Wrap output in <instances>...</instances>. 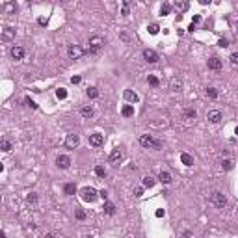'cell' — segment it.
I'll return each instance as SVG.
<instances>
[{
    "label": "cell",
    "instance_id": "obj_7",
    "mask_svg": "<svg viewBox=\"0 0 238 238\" xmlns=\"http://www.w3.org/2000/svg\"><path fill=\"white\" fill-rule=\"evenodd\" d=\"M78 143H80V136L78 134H69L65 138V147H67V149H76Z\"/></svg>",
    "mask_w": 238,
    "mask_h": 238
},
{
    "label": "cell",
    "instance_id": "obj_26",
    "mask_svg": "<svg viewBox=\"0 0 238 238\" xmlns=\"http://www.w3.org/2000/svg\"><path fill=\"white\" fill-rule=\"evenodd\" d=\"M155 183H156V180L153 179V177H149V175H147V177H143V186H145V188H153V186H155Z\"/></svg>",
    "mask_w": 238,
    "mask_h": 238
},
{
    "label": "cell",
    "instance_id": "obj_43",
    "mask_svg": "<svg viewBox=\"0 0 238 238\" xmlns=\"http://www.w3.org/2000/svg\"><path fill=\"white\" fill-rule=\"evenodd\" d=\"M37 23H39L41 26H47V23H48V19H47V17H39V19H37Z\"/></svg>",
    "mask_w": 238,
    "mask_h": 238
},
{
    "label": "cell",
    "instance_id": "obj_30",
    "mask_svg": "<svg viewBox=\"0 0 238 238\" xmlns=\"http://www.w3.org/2000/svg\"><path fill=\"white\" fill-rule=\"evenodd\" d=\"M24 104H26V106H30V108H34V110H37V108H39V106H37V102H36V101H32L30 97H26V99H24Z\"/></svg>",
    "mask_w": 238,
    "mask_h": 238
},
{
    "label": "cell",
    "instance_id": "obj_9",
    "mask_svg": "<svg viewBox=\"0 0 238 238\" xmlns=\"http://www.w3.org/2000/svg\"><path fill=\"white\" fill-rule=\"evenodd\" d=\"M56 166L61 167V169H67V167L71 166V156H67V155H58V158H56Z\"/></svg>",
    "mask_w": 238,
    "mask_h": 238
},
{
    "label": "cell",
    "instance_id": "obj_4",
    "mask_svg": "<svg viewBox=\"0 0 238 238\" xmlns=\"http://www.w3.org/2000/svg\"><path fill=\"white\" fill-rule=\"evenodd\" d=\"M210 203L216 207V208H225V205H227V197L223 195L221 192H212V195H210Z\"/></svg>",
    "mask_w": 238,
    "mask_h": 238
},
{
    "label": "cell",
    "instance_id": "obj_27",
    "mask_svg": "<svg viewBox=\"0 0 238 238\" xmlns=\"http://www.w3.org/2000/svg\"><path fill=\"white\" fill-rule=\"evenodd\" d=\"M0 147H2L4 153H9V151H11V142H8V139H2V142H0Z\"/></svg>",
    "mask_w": 238,
    "mask_h": 238
},
{
    "label": "cell",
    "instance_id": "obj_36",
    "mask_svg": "<svg viewBox=\"0 0 238 238\" xmlns=\"http://www.w3.org/2000/svg\"><path fill=\"white\" fill-rule=\"evenodd\" d=\"M56 97H58V99H65L67 97V91L64 88H60V89H56Z\"/></svg>",
    "mask_w": 238,
    "mask_h": 238
},
{
    "label": "cell",
    "instance_id": "obj_17",
    "mask_svg": "<svg viewBox=\"0 0 238 238\" xmlns=\"http://www.w3.org/2000/svg\"><path fill=\"white\" fill-rule=\"evenodd\" d=\"M108 160H110V164H115V162H119V160H121V151H119V149H114V151L110 153Z\"/></svg>",
    "mask_w": 238,
    "mask_h": 238
},
{
    "label": "cell",
    "instance_id": "obj_16",
    "mask_svg": "<svg viewBox=\"0 0 238 238\" xmlns=\"http://www.w3.org/2000/svg\"><path fill=\"white\" fill-rule=\"evenodd\" d=\"M104 214H108V216H114L115 214V205L114 203H110V201H104Z\"/></svg>",
    "mask_w": 238,
    "mask_h": 238
},
{
    "label": "cell",
    "instance_id": "obj_23",
    "mask_svg": "<svg viewBox=\"0 0 238 238\" xmlns=\"http://www.w3.org/2000/svg\"><path fill=\"white\" fill-rule=\"evenodd\" d=\"M80 114H82V117H86V119H89L93 115V108L91 106H84L82 110H80Z\"/></svg>",
    "mask_w": 238,
    "mask_h": 238
},
{
    "label": "cell",
    "instance_id": "obj_41",
    "mask_svg": "<svg viewBox=\"0 0 238 238\" xmlns=\"http://www.w3.org/2000/svg\"><path fill=\"white\" fill-rule=\"evenodd\" d=\"M134 195H136V197H142V195H143V188H142V186L134 188Z\"/></svg>",
    "mask_w": 238,
    "mask_h": 238
},
{
    "label": "cell",
    "instance_id": "obj_31",
    "mask_svg": "<svg viewBox=\"0 0 238 238\" xmlns=\"http://www.w3.org/2000/svg\"><path fill=\"white\" fill-rule=\"evenodd\" d=\"M147 82H149V84H151V86H153V88H156V86H158V84H160V80L156 78V76H155V74H149V78H147Z\"/></svg>",
    "mask_w": 238,
    "mask_h": 238
},
{
    "label": "cell",
    "instance_id": "obj_20",
    "mask_svg": "<svg viewBox=\"0 0 238 238\" xmlns=\"http://www.w3.org/2000/svg\"><path fill=\"white\" fill-rule=\"evenodd\" d=\"M180 162H183L184 166H192L193 164V158L188 155V153H183V155H180Z\"/></svg>",
    "mask_w": 238,
    "mask_h": 238
},
{
    "label": "cell",
    "instance_id": "obj_40",
    "mask_svg": "<svg viewBox=\"0 0 238 238\" xmlns=\"http://www.w3.org/2000/svg\"><path fill=\"white\" fill-rule=\"evenodd\" d=\"M26 201H28V203H36V201H37V195H36V193H28Z\"/></svg>",
    "mask_w": 238,
    "mask_h": 238
},
{
    "label": "cell",
    "instance_id": "obj_1",
    "mask_svg": "<svg viewBox=\"0 0 238 238\" xmlns=\"http://www.w3.org/2000/svg\"><path fill=\"white\" fill-rule=\"evenodd\" d=\"M139 145L145 147V149H155V151H158L160 147H162V142H160V139H155L151 134H143V136H139Z\"/></svg>",
    "mask_w": 238,
    "mask_h": 238
},
{
    "label": "cell",
    "instance_id": "obj_13",
    "mask_svg": "<svg viewBox=\"0 0 238 238\" xmlns=\"http://www.w3.org/2000/svg\"><path fill=\"white\" fill-rule=\"evenodd\" d=\"M221 67H223V64H221L220 58H210V60H208V69H212V71H220Z\"/></svg>",
    "mask_w": 238,
    "mask_h": 238
},
{
    "label": "cell",
    "instance_id": "obj_39",
    "mask_svg": "<svg viewBox=\"0 0 238 238\" xmlns=\"http://www.w3.org/2000/svg\"><path fill=\"white\" fill-rule=\"evenodd\" d=\"M231 64H233V65H238V52H233V54H231Z\"/></svg>",
    "mask_w": 238,
    "mask_h": 238
},
{
    "label": "cell",
    "instance_id": "obj_14",
    "mask_svg": "<svg viewBox=\"0 0 238 238\" xmlns=\"http://www.w3.org/2000/svg\"><path fill=\"white\" fill-rule=\"evenodd\" d=\"M158 180H160V183H162V184H169L171 183V173L169 171H160L158 173Z\"/></svg>",
    "mask_w": 238,
    "mask_h": 238
},
{
    "label": "cell",
    "instance_id": "obj_37",
    "mask_svg": "<svg viewBox=\"0 0 238 238\" xmlns=\"http://www.w3.org/2000/svg\"><path fill=\"white\" fill-rule=\"evenodd\" d=\"M119 37H121L125 43H130V37H128V34L127 32H119Z\"/></svg>",
    "mask_w": 238,
    "mask_h": 238
},
{
    "label": "cell",
    "instance_id": "obj_28",
    "mask_svg": "<svg viewBox=\"0 0 238 238\" xmlns=\"http://www.w3.org/2000/svg\"><path fill=\"white\" fill-rule=\"evenodd\" d=\"M147 30H149L151 36H156V34L160 32V26L158 24H149V26H147Z\"/></svg>",
    "mask_w": 238,
    "mask_h": 238
},
{
    "label": "cell",
    "instance_id": "obj_38",
    "mask_svg": "<svg viewBox=\"0 0 238 238\" xmlns=\"http://www.w3.org/2000/svg\"><path fill=\"white\" fill-rule=\"evenodd\" d=\"M128 6H130V2L127 0V2L123 4V9H121V15H128Z\"/></svg>",
    "mask_w": 238,
    "mask_h": 238
},
{
    "label": "cell",
    "instance_id": "obj_2",
    "mask_svg": "<svg viewBox=\"0 0 238 238\" xmlns=\"http://www.w3.org/2000/svg\"><path fill=\"white\" fill-rule=\"evenodd\" d=\"M80 197L86 201V203H93L97 197H99V192H97L95 188H91V186H86V188H82V190H80Z\"/></svg>",
    "mask_w": 238,
    "mask_h": 238
},
{
    "label": "cell",
    "instance_id": "obj_29",
    "mask_svg": "<svg viewBox=\"0 0 238 238\" xmlns=\"http://www.w3.org/2000/svg\"><path fill=\"white\" fill-rule=\"evenodd\" d=\"M169 11H171L169 4H162V6H160V15H169Z\"/></svg>",
    "mask_w": 238,
    "mask_h": 238
},
{
    "label": "cell",
    "instance_id": "obj_3",
    "mask_svg": "<svg viewBox=\"0 0 238 238\" xmlns=\"http://www.w3.org/2000/svg\"><path fill=\"white\" fill-rule=\"evenodd\" d=\"M102 47H104V39H102L101 36H93V37H89V48H88V52H89V54H97Z\"/></svg>",
    "mask_w": 238,
    "mask_h": 238
},
{
    "label": "cell",
    "instance_id": "obj_10",
    "mask_svg": "<svg viewBox=\"0 0 238 238\" xmlns=\"http://www.w3.org/2000/svg\"><path fill=\"white\" fill-rule=\"evenodd\" d=\"M89 145H93V147H101L104 143V136L99 134V132H95V134H89Z\"/></svg>",
    "mask_w": 238,
    "mask_h": 238
},
{
    "label": "cell",
    "instance_id": "obj_42",
    "mask_svg": "<svg viewBox=\"0 0 238 238\" xmlns=\"http://www.w3.org/2000/svg\"><path fill=\"white\" fill-rule=\"evenodd\" d=\"M218 45H220L221 48H225V47H229V41H227V39H223V37H221V39L218 41Z\"/></svg>",
    "mask_w": 238,
    "mask_h": 238
},
{
    "label": "cell",
    "instance_id": "obj_35",
    "mask_svg": "<svg viewBox=\"0 0 238 238\" xmlns=\"http://www.w3.org/2000/svg\"><path fill=\"white\" fill-rule=\"evenodd\" d=\"M95 175H97V177H104V175H106V169H104L102 166H97L95 167Z\"/></svg>",
    "mask_w": 238,
    "mask_h": 238
},
{
    "label": "cell",
    "instance_id": "obj_33",
    "mask_svg": "<svg viewBox=\"0 0 238 238\" xmlns=\"http://www.w3.org/2000/svg\"><path fill=\"white\" fill-rule=\"evenodd\" d=\"M207 95L210 97V99H218V91H216V88H207Z\"/></svg>",
    "mask_w": 238,
    "mask_h": 238
},
{
    "label": "cell",
    "instance_id": "obj_45",
    "mask_svg": "<svg viewBox=\"0 0 238 238\" xmlns=\"http://www.w3.org/2000/svg\"><path fill=\"white\" fill-rule=\"evenodd\" d=\"M99 197H102L104 201H106V197H108V192H106V190H101V192H99Z\"/></svg>",
    "mask_w": 238,
    "mask_h": 238
},
{
    "label": "cell",
    "instance_id": "obj_48",
    "mask_svg": "<svg viewBox=\"0 0 238 238\" xmlns=\"http://www.w3.org/2000/svg\"><path fill=\"white\" fill-rule=\"evenodd\" d=\"M234 134H238V127H236V128H234Z\"/></svg>",
    "mask_w": 238,
    "mask_h": 238
},
{
    "label": "cell",
    "instance_id": "obj_18",
    "mask_svg": "<svg viewBox=\"0 0 238 238\" xmlns=\"http://www.w3.org/2000/svg\"><path fill=\"white\" fill-rule=\"evenodd\" d=\"M121 114L125 117H132V115H134V106H132V104H125L123 110H121Z\"/></svg>",
    "mask_w": 238,
    "mask_h": 238
},
{
    "label": "cell",
    "instance_id": "obj_24",
    "mask_svg": "<svg viewBox=\"0 0 238 238\" xmlns=\"http://www.w3.org/2000/svg\"><path fill=\"white\" fill-rule=\"evenodd\" d=\"M171 89H173V91H180V89H183V82L177 80V78H173L171 80Z\"/></svg>",
    "mask_w": 238,
    "mask_h": 238
},
{
    "label": "cell",
    "instance_id": "obj_8",
    "mask_svg": "<svg viewBox=\"0 0 238 238\" xmlns=\"http://www.w3.org/2000/svg\"><path fill=\"white\" fill-rule=\"evenodd\" d=\"M9 54H11V58L15 60V61H19V60H23L24 58V54H26V50L23 47H19V45H15V47H11V50H9Z\"/></svg>",
    "mask_w": 238,
    "mask_h": 238
},
{
    "label": "cell",
    "instance_id": "obj_6",
    "mask_svg": "<svg viewBox=\"0 0 238 238\" xmlns=\"http://www.w3.org/2000/svg\"><path fill=\"white\" fill-rule=\"evenodd\" d=\"M67 54H69V58L78 60L80 56H84V48H80L78 45H69V48H67Z\"/></svg>",
    "mask_w": 238,
    "mask_h": 238
},
{
    "label": "cell",
    "instance_id": "obj_11",
    "mask_svg": "<svg viewBox=\"0 0 238 238\" xmlns=\"http://www.w3.org/2000/svg\"><path fill=\"white\" fill-rule=\"evenodd\" d=\"M221 112L220 110H210V112H208V114H207V119H208V121H210V123H220L221 121Z\"/></svg>",
    "mask_w": 238,
    "mask_h": 238
},
{
    "label": "cell",
    "instance_id": "obj_46",
    "mask_svg": "<svg viewBox=\"0 0 238 238\" xmlns=\"http://www.w3.org/2000/svg\"><path fill=\"white\" fill-rule=\"evenodd\" d=\"M80 80H82L80 76H73V78H71V82H73V84H80Z\"/></svg>",
    "mask_w": 238,
    "mask_h": 238
},
{
    "label": "cell",
    "instance_id": "obj_12",
    "mask_svg": "<svg viewBox=\"0 0 238 238\" xmlns=\"http://www.w3.org/2000/svg\"><path fill=\"white\" fill-rule=\"evenodd\" d=\"M123 97H125V101H128L130 104H136V102L139 101V97L132 91V89H125V91H123Z\"/></svg>",
    "mask_w": 238,
    "mask_h": 238
},
{
    "label": "cell",
    "instance_id": "obj_5",
    "mask_svg": "<svg viewBox=\"0 0 238 238\" xmlns=\"http://www.w3.org/2000/svg\"><path fill=\"white\" fill-rule=\"evenodd\" d=\"M143 60L147 61V64H156L160 58H158L156 50H153V48H145V50H143Z\"/></svg>",
    "mask_w": 238,
    "mask_h": 238
},
{
    "label": "cell",
    "instance_id": "obj_22",
    "mask_svg": "<svg viewBox=\"0 0 238 238\" xmlns=\"http://www.w3.org/2000/svg\"><path fill=\"white\" fill-rule=\"evenodd\" d=\"M86 95L89 97V99H97V97H99V89L91 86V88H88V89H86Z\"/></svg>",
    "mask_w": 238,
    "mask_h": 238
},
{
    "label": "cell",
    "instance_id": "obj_32",
    "mask_svg": "<svg viewBox=\"0 0 238 238\" xmlns=\"http://www.w3.org/2000/svg\"><path fill=\"white\" fill-rule=\"evenodd\" d=\"M184 115H186L188 119H195V117H197V112H195L193 108H188V110L184 112Z\"/></svg>",
    "mask_w": 238,
    "mask_h": 238
},
{
    "label": "cell",
    "instance_id": "obj_47",
    "mask_svg": "<svg viewBox=\"0 0 238 238\" xmlns=\"http://www.w3.org/2000/svg\"><path fill=\"white\" fill-rule=\"evenodd\" d=\"M162 216H164V210H162V208H158V210H156V218H162Z\"/></svg>",
    "mask_w": 238,
    "mask_h": 238
},
{
    "label": "cell",
    "instance_id": "obj_25",
    "mask_svg": "<svg viewBox=\"0 0 238 238\" xmlns=\"http://www.w3.org/2000/svg\"><path fill=\"white\" fill-rule=\"evenodd\" d=\"M221 167H223L225 171H229V169H233V167H234V162H233V160H229V158H225V160L221 162Z\"/></svg>",
    "mask_w": 238,
    "mask_h": 238
},
{
    "label": "cell",
    "instance_id": "obj_44",
    "mask_svg": "<svg viewBox=\"0 0 238 238\" xmlns=\"http://www.w3.org/2000/svg\"><path fill=\"white\" fill-rule=\"evenodd\" d=\"M197 23H201V15H193V19H192V24H195V26H197Z\"/></svg>",
    "mask_w": 238,
    "mask_h": 238
},
{
    "label": "cell",
    "instance_id": "obj_15",
    "mask_svg": "<svg viewBox=\"0 0 238 238\" xmlns=\"http://www.w3.org/2000/svg\"><path fill=\"white\" fill-rule=\"evenodd\" d=\"M13 37H15V30H13V28H4V32H2V41H11Z\"/></svg>",
    "mask_w": 238,
    "mask_h": 238
},
{
    "label": "cell",
    "instance_id": "obj_34",
    "mask_svg": "<svg viewBox=\"0 0 238 238\" xmlns=\"http://www.w3.org/2000/svg\"><path fill=\"white\" fill-rule=\"evenodd\" d=\"M74 218H76V220H80V221H82V220H86V212H84L82 208H78V210H74Z\"/></svg>",
    "mask_w": 238,
    "mask_h": 238
},
{
    "label": "cell",
    "instance_id": "obj_19",
    "mask_svg": "<svg viewBox=\"0 0 238 238\" xmlns=\"http://www.w3.org/2000/svg\"><path fill=\"white\" fill-rule=\"evenodd\" d=\"M188 6H190L188 2H175V4H173V8L177 9V11H179V15H180L183 11H186V9H188Z\"/></svg>",
    "mask_w": 238,
    "mask_h": 238
},
{
    "label": "cell",
    "instance_id": "obj_21",
    "mask_svg": "<svg viewBox=\"0 0 238 238\" xmlns=\"http://www.w3.org/2000/svg\"><path fill=\"white\" fill-rule=\"evenodd\" d=\"M64 192H65L67 195H74V192H76V186H74V183H67V184L64 186Z\"/></svg>",
    "mask_w": 238,
    "mask_h": 238
}]
</instances>
